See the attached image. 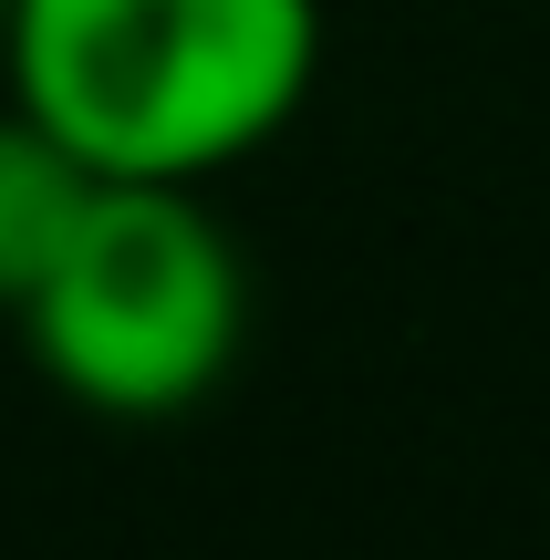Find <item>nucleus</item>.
I'll return each mask as SVG.
<instances>
[{
  "instance_id": "f257e3e1",
  "label": "nucleus",
  "mask_w": 550,
  "mask_h": 560,
  "mask_svg": "<svg viewBox=\"0 0 550 560\" xmlns=\"http://www.w3.org/2000/svg\"><path fill=\"white\" fill-rule=\"evenodd\" d=\"M323 73V0H11V104L94 177L208 187Z\"/></svg>"
},
{
  "instance_id": "f03ea898",
  "label": "nucleus",
  "mask_w": 550,
  "mask_h": 560,
  "mask_svg": "<svg viewBox=\"0 0 550 560\" xmlns=\"http://www.w3.org/2000/svg\"><path fill=\"white\" fill-rule=\"evenodd\" d=\"M42 384L83 416L166 425L239 374L249 342V260L198 187L94 177L73 240L11 312Z\"/></svg>"
},
{
  "instance_id": "7ed1b4c3",
  "label": "nucleus",
  "mask_w": 550,
  "mask_h": 560,
  "mask_svg": "<svg viewBox=\"0 0 550 560\" xmlns=\"http://www.w3.org/2000/svg\"><path fill=\"white\" fill-rule=\"evenodd\" d=\"M83 198H94V166H83L42 115H21V104L0 94V322L32 301V280L52 270L62 240H73Z\"/></svg>"
},
{
  "instance_id": "20e7f679",
  "label": "nucleus",
  "mask_w": 550,
  "mask_h": 560,
  "mask_svg": "<svg viewBox=\"0 0 550 560\" xmlns=\"http://www.w3.org/2000/svg\"><path fill=\"white\" fill-rule=\"evenodd\" d=\"M0 94H11V0H0Z\"/></svg>"
}]
</instances>
